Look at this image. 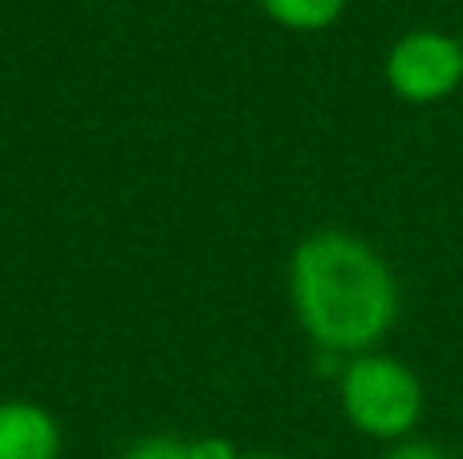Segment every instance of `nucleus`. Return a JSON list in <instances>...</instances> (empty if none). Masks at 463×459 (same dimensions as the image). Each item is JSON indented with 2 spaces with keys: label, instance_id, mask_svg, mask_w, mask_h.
I'll list each match as a JSON object with an SVG mask.
<instances>
[{
  "label": "nucleus",
  "instance_id": "1",
  "mask_svg": "<svg viewBox=\"0 0 463 459\" xmlns=\"http://www.w3.org/2000/svg\"><path fill=\"white\" fill-rule=\"evenodd\" d=\"M288 301L326 354H370L399 322V281L366 240L321 228L288 260Z\"/></svg>",
  "mask_w": 463,
  "mask_h": 459
},
{
  "label": "nucleus",
  "instance_id": "2",
  "mask_svg": "<svg viewBox=\"0 0 463 459\" xmlns=\"http://www.w3.org/2000/svg\"><path fill=\"white\" fill-rule=\"evenodd\" d=\"M342 411L370 439H407L423 415V382L391 354H358L342 370Z\"/></svg>",
  "mask_w": 463,
  "mask_h": 459
},
{
  "label": "nucleus",
  "instance_id": "3",
  "mask_svg": "<svg viewBox=\"0 0 463 459\" xmlns=\"http://www.w3.org/2000/svg\"><path fill=\"white\" fill-rule=\"evenodd\" d=\"M463 81V41L439 29L402 33L386 53V86L411 106L443 102Z\"/></svg>",
  "mask_w": 463,
  "mask_h": 459
},
{
  "label": "nucleus",
  "instance_id": "4",
  "mask_svg": "<svg viewBox=\"0 0 463 459\" xmlns=\"http://www.w3.org/2000/svg\"><path fill=\"white\" fill-rule=\"evenodd\" d=\"M61 427L37 403L8 398L0 403V459H57Z\"/></svg>",
  "mask_w": 463,
  "mask_h": 459
},
{
  "label": "nucleus",
  "instance_id": "5",
  "mask_svg": "<svg viewBox=\"0 0 463 459\" xmlns=\"http://www.w3.org/2000/svg\"><path fill=\"white\" fill-rule=\"evenodd\" d=\"M260 8L293 33H321L345 13V0H260Z\"/></svg>",
  "mask_w": 463,
  "mask_h": 459
},
{
  "label": "nucleus",
  "instance_id": "6",
  "mask_svg": "<svg viewBox=\"0 0 463 459\" xmlns=\"http://www.w3.org/2000/svg\"><path fill=\"white\" fill-rule=\"evenodd\" d=\"M122 459H192V444L171 436H151V439H138L135 447H127Z\"/></svg>",
  "mask_w": 463,
  "mask_h": 459
},
{
  "label": "nucleus",
  "instance_id": "7",
  "mask_svg": "<svg viewBox=\"0 0 463 459\" xmlns=\"http://www.w3.org/2000/svg\"><path fill=\"white\" fill-rule=\"evenodd\" d=\"M383 459H451V452H443L439 444H427V439H402Z\"/></svg>",
  "mask_w": 463,
  "mask_h": 459
},
{
  "label": "nucleus",
  "instance_id": "8",
  "mask_svg": "<svg viewBox=\"0 0 463 459\" xmlns=\"http://www.w3.org/2000/svg\"><path fill=\"white\" fill-rule=\"evenodd\" d=\"M192 459H240L232 452L228 439H195L192 444Z\"/></svg>",
  "mask_w": 463,
  "mask_h": 459
},
{
  "label": "nucleus",
  "instance_id": "9",
  "mask_svg": "<svg viewBox=\"0 0 463 459\" xmlns=\"http://www.w3.org/2000/svg\"><path fill=\"white\" fill-rule=\"evenodd\" d=\"M240 459H285V455H272V452H252V455H240Z\"/></svg>",
  "mask_w": 463,
  "mask_h": 459
}]
</instances>
